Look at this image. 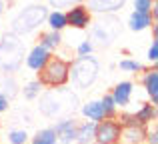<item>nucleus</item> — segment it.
<instances>
[{
	"mask_svg": "<svg viewBox=\"0 0 158 144\" xmlns=\"http://www.w3.org/2000/svg\"><path fill=\"white\" fill-rule=\"evenodd\" d=\"M36 100H38V112L44 118H50V120L70 116V114H74V110L80 104L76 94L70 88H64V86L42 90V94Z\"/></svg>",
	"mask_w": 158,
	"mask_h": 144,
	"instance_id": "nucleus-1",
	"label": "nucleus"
},
{
	"mask_svg": "<svg viewBox=\"0 0 158 144\" xmlns=\"http://www.w3.org/2000/svg\"><path fill=\"white\" fill-rule=\"evenodd\" d=\"M26 56V42L14 32H4L0 36V72L16 74L24 64Z\"/></svg>",
	"mask_w": 158,
	"mask_h": 144,
	"instance_id": "nucleus-2",
	"label": "nucleus"
},
{
	"mask_svg": "<svg viewBox=\"0 0 158 144\" xmlns=\"http://www.w3.org/2000/svg\"><path fill=\"white\" fill-rule=\"evenodd\" d=\"M120 34V20L116 14H96L88 26V40L94 48H108Z\"/></svg>",
	"mask_w": 158,
	"mask_h": 144,
	"instance_id": "nucleus-3",
	"label": "nucleus"
},
{
	"mask_svg": "<svg viewBox=\"0 0 158 144\" xmlns=\"http://www.w3.org/2000/svg\"><path fill=\"white\" fill-rule=\"evenodd\" d=\"M48 16V6L46 4H28L24 6L18 14L12 18L10 22V32H14L16 36H28L34 34L36 30L42 28V24L46 22Z\"/></svg>",
	"mask_w": 158,
	"mask_h": 144,
	"instance_id": "nucleus-4",
	"label": "nucleus"
},
{
	"mask_svg": "<svg viewBox=\"0 0 158 144\" xmlns=\"http://www.w3.org/2000/svg\"><path fill=\"white\" fill-rule=\"evenodd\" d=\"M98 76H100V62L96 56H76L70 60V78L74 88L78 90H88L96 84Z\"/></svg>",
	"mask_w": 158,
	"mask_h": 144,
	"instance_id": "nucleus-5",
	"label": "nucleus"
},
{
	"mask_svg": "<svg viewBox=\"0 0 158 144\" xmlns=\"http://www.w3.org/2000/svg\"><path fill=\"white\" fill-rule=\"evenodd\" d=\"M68 78H70V60L52 54L50 60L44 64V68L38 72L36 80L44 88H60V86L68 84Z\"/></svg>",
	"mask_w": 158,
	"mask_h": 144,
	"instance_id": "nucleus-6",
	"label": "nucleus"
},
{
	"mask_svg": "<svg viewBox=\"0 0 158 144\" xmlns=\"http://www.w3.org/2000/svg\"><path fill=\"white\" fill-rule=\"evenodd\" d=\"M122 126L118 120H110L104 118L96 124V132H94V144H118Z\"/></svg>",
	"mask_w": 158,
	"mask_h": 144,
	"instance_id": "nucleus-7",
	"label": "nucleus"
},
{
	"mask_svg": "<svg viewBox=\"0 0 158 144\" xmlns=\"http://www.w3.org/2000/svg\"><path fill=\"white\" fill-rule=\"evenodd\" d=\"M76 126H78V120L74 116H64L54 120L50 128L56 134L58 144H74L76 142Z\"/></svg>",
	"mask_w": 158,
	"mask_h": 144,
	"instance_id": "nucleus-8",
	"label": "nucleus"
},
{
	"mask_svg": "<svg viewBox=\"0 0 158 144\" xmlns=\"http://www.w3.org/2000/svg\"><path fill=\"white\" fill-rule=\"evenodd\" d=\"M64 14H66V26L74 28V30H86L92 22V12L86 8L84 2L64 10Z\"/></svg>",
	"mask_w": 158,
	"mask_h": 144,
	"instance_id": "nucleus-9",
	"label": "nucleus"
},
{
	"mask_svg": "<svg viewBox=\"0 0 158 144\" xmlns=\"http://www.w3.org/2000/svg\"><path fill=\"white\" fill-rule=\"evenodd\" d=\"M50 56H52V52H48L44 46H40V44L36 42L34 46L26 52V56H24V64H26V68H30L32 72L38 74L44 68V64L50 60Z\"/></svg>",
	"mask_w": 158,
	"mask_h": 144,
	"instance_id": "nucleus-10",
	"label": "nucleus"
},
{
	"mask_svg": "<svg viewBox=\"0 0 158 144\" xmlns=\"http://www.w3.org/2000/svg\"><path fill=\"white\" fill-rule=\"evenodd\" d=\"M128 0H86V8L92 14H116L126 6Z\"/></svg>",
	"mask_w": 158,
	"mask_h": 144,
	"instance_id": "nucleus-11",
	"label": "nucleus"
},
{
	"mask_svg": "<svg viewBox=\"0 0 158 144\" xmlns=\"http://www.w3.org/2000/svg\"><path fill=\"white\" fill-rule=\"evenodd\" d=\"M132 94H134V82L132 80H120L118 84L112 88L110 96H112V100L116 102L118 108H126L132 102Z\"/></svg>",
	"mask_w": 158,
	"mask_h": 144,
	"instance_id": "nucleus-12",
	"label": "nucleus"
},
{
	"mask_svg": "<svg viewBox=\"0 0 158 144\" xmlns=\"http://www.w3.org/2000/svg\"><path fill=\"white\" fill-rule=\"evenodd\" d=\"M142 86L146 90L148 98H150V104H158V68L152 66L148 70L142 72Z\"/></svg>",
	"mask_w": 158,
	"mask_h": 144,
	"instance_id": "nucleus-13",
	"label": "nucleus"
},
{
	"mask_svg": "<svg viewBox=\"0 0 158 144\" xmlns=\"http://www.w3.org/2000/svg\"><path fill=\"white\" fill-rule=\"evenodd\" d=\"M146 126L132 124V126H122L118 144H144V136H146Z\"/></svg>",
	"mask_w": 158,
	"mask_h": 144,
	"instance_id": "nucleus-14",
	"label": "nucleus"
},
{
	"mask_svg": "<svg viewBox=\"0 0 158 144\" xmlns=\"http://www.w3.org/2000/svg\"><path fill=\"white\" fill-rule=\"evenodd\" d=\"M80 114L84 116V120H90L94 124H98L100 120H104V110H102L100 100H88L80 106Z\"/></svg>",
	"mask_w": 158,
	"mask_h": 144,
	"instance_id": "nucleus-15",
	"label": "nucleus"
},
{
	"mask_svg": "<svg viewBox=\"0 0 158 144\" xmlns=\"http://www.w3.org/2000/svg\"><path fill=\"white\" fill-rule=\"evenodd\" d=\"M156 116H158V110H156L154 104H150V102H144V104H140V108L134 110L136 124L146 126V128H148V124L156 122Z\"/></svg>",
	"mask_w": 158,
	"mask_h": 144,
	"instance_id": "nucleus-16",
	"label": "nucleus"
},
{
	"mask_svg": "<svg viewBox=\"0 0 158 144\" xmlns=\"http://www.w3.org/2000/svg\"><path fill=\"white\" fill-rule=\"evenodd\" d=\"M152 22H156V20L152 18L150 14H144V12L132 10L130 16H128V28H130L132 32H142V30H146V28L152 26Z\"/></svg>",
	"mask_w": 158,
	"mask_h": 144,
	"instance_id": "nucleus-17",
	"label": "nucleus"
},
{
	"mask_svg": "<svg viewBox=\"0 0 158 144\" xmlns=\"http://www.w3.org/2000/svg\"><path fill=\"white\" fill-rule=\"evenodd\" d=\"M40 46H44L48 52H56L58 48L62 46V42H64V38H62V32H56V30H44V32H40Z\"/></svg>",
	"mask_w": 158,
	"mask_h": 144,
	"instance_id": "nucleus-18",
	"label": "nucleus"
},
{
	"mask_svg": "<svg viewBox=\"0 0 158 144\" xmlns=\"http://www.w3.org/2000/svg\"><path fill=\"white\" fill-rule=\"evenodd\" d=\"M94 132H96V124L90 120H82L76 126V142L74 144H88L94 142Z\"/></svg>",
	"mask_w": 158,
	"mask_h": 144,
	"instance_id": "nucleus-19",
	"label": "nucleus"
},
{
	"mask_svg": "<svg viewBox=\"0 0 158 144\" xmlns=\"http://www.w3.org/2000/svg\"><path fill=\"white\" fill-rule=\"evenodd\" d=\"M0 94L6 96L8 100H12L18 94V82H16L14 74H2L0 72Z\"/></svg>",
	"mask_w": 158,
	"mask_h": 144,
	"instance_id": "nucleus-20",
	"label": "nucleus"
},
{
	"mask_svg": "<svg viewBox=\"0 0 158 144\" xmlns=\"http://www.w3.org/2000/svg\"><path fill=\"white\" fill-rule=\"evenodd\" d=\"M48 24V30H56V32H62L66 26V14L64 10H48V16H46V22Z\"/></svg>",
	"mask_w": 158,
	"mask_h": 144,
	"instance_id": "nucleus-21",
	"label": "nucleus"
},
{
	"mask_svg": "<svg viewBox=\"0 0 158 144\" xmlns=\"http://www.w3.org/2000/svg\"><path fill=\"white\" fill-rule=\"evenodd\" d=\"M28 142L30 144H58V138H56V134H54V130L50 126H44V128L36 130Z\"/></svg>",
	"mask_w": 158,
	"mask_h": 144,
	"instance_id": "nucleus-22",
	"label": "nucleus"
},
{
	"mask_svg": "<svg viewBox=\"0 0 158 144\" xmlns=\"http://www.w3.org/2000/svg\"><path fill=\"white\" fill-rule=\"evenodd\" d=\"M100 104H102V110H104V118H110V120H116V118H118V106L112 100L110 92H106L104 96L100 98Z\"/></svg>",
	"mask_w": 158,
	"mask_h": 144,
	"instance_id": "nucleus-23",
	"label": "nucleus"
},
{
	"mask_svg": "<svg viewBox=\"0 0 158 144\" xmlns=\"http://www.w3.org/2000/svg\"><path fill=\"white\" fill-rule=\"evenodd\" d=\"M118 68L122 72H126V74H140V72L146 70V68H144V64L138 62L136 58H122L118 62Z\"/></svg>",
	"mask_w": 158,
	"mask_h": 144,
	"instance_id": "nucleus-24",
	"label": "nucleus"
},
{
	"mask_svg": "<svg viewBox=\"0 0 158 144\" xmlns=\"http://www.w3.org/2000/svg\"><path fill=\"white\" fill-rule=\"evenodd\" d=\"M42 90H44V86L34 78V80H30V82H26V84H24V88H22V96L26 98V100H36V98L42 94Z\"/></svg>",
	"mask_w": 158,
	"mask_h": 144,
	"instance_id": "nucleus-25",
	"label": "nucleus"
},
{
	"mask_svg": "<svg viewBox=\"0 0 158 144\" xmlns=\"http://www.w3.org/2000/svg\"><path fill=\"white\" fill-rule=\"evenodd\" d=\"M6 140L8 144H28L30 134L26 132V128H10L6 132Z\"/></svg>",
	"mask_w": 158,
	"mask_h": 144,
	"instance_id": "nucleus-26",
	"label": "nucleus"
},
{
	"mask_svg": "<svg viewBox=\"0 0 158 144\" xmlns=\"http://www.w3.org/2000/svg\"><path fill=\"white\" fill-rule=\"evenodd\" d=\"M84 0H48V6L52 10H68V8L76 6V4H82Z\"/></svg>",
	"mask_w": 158,
	"mask_h": 144,
	"instance_id": "nucleus-27",
	"label": "nucleus"
},
{
	"mask_svg": "<svg viewBox=\"0 0 158 144\" xmlns=\"http://www.w3.org/2000/svg\"><path fill=\"white\" fill-rule=\"evenodd\" d=\"M92 52H94V46H92V42H90L88 38H84V40L78 42V46H76V54L78 56H90Z\"/></svg>",
	"mask_w": 158,
	"mask_h": 144,
	"instance_id": "nucleus-28",
	"label": "nucleus"
},
{
	"mask_svg": "<svg viewBox=\"0 0 158 144\" xmlns=\"http://www.w3.org/2000/svg\"><path fill=\"white\" fill-rule=\"evenodd\" d=\"M152 6H154V0H134V10H136V12L150 14Z\"/></svg>",
	"mask_w": 158,
	"mask_h": 144,
	"instance_id": "nucleus-29",
	"label": "nucleus"
},
{
	"mask_svg": "<svg viewBox=\"0 0 158 144\" xmlns=\"http://www.w3.org/2000/svg\"><path fill=\"white\" fill-rule=\"evenodd\" d=\"M146 60L152 64V66H156V62H158V40H152V44L148 46Z\"/></svg>",
	"mask_w": 158,
	"mask_h": 144,
	"instance_id": "nucleus-30",
	"label": "nucleus"
},
{
	"mask_svg": "<svg viewBox=\"0 0 158 144\" xmlns=\"http://www.w3.org/2000/svg\"><path fill=\"white\" fill-rule=\"evenodd\" d=\"M144 144H158V130H146V136H144Z\"/></svg>",
	"mask_w": 158,
	"mask_h": 144,
	"instance_id": "nucleus-31",
	"label": "nucleus"
},
{
	"mask_svg": "<svg viewBox=\"0 0 158 144\" xmlns=\"http://www.w3.org/2000/svg\"><path fill=\"white\" fill-rule=\"evenodd\" d=\"M8 108H10V100H8L6 96H2V94H0V114H4Z\"/></svg>",
	"mask_w": 158,
	"mask_h": 144,
	"instance_id": "nucleus-32",
	"label": "nucleus"
},
{
	"mask_svg": "<svg viewBox=\"0 0 158 144\" xmlns=\"http://www.w3.org/2000/svg\"><path fill=\"white\" fill-rule=\"evenodd\" d=\"M152 40H158V20L156 22H152Z\"/></svg>",
	"mask_w": 158,
	"mask_h": 144,
	"instance_id": "nucleus-33",
	"label": "nucleus"
},
{
	"mask_svg": "<svg viewBox=\"0 0 158 144\" xmlns=\"http://www.w3.org/2000/svg\"><path fill=\"white\" fill-rule=\"evenodd\" d=\"M4 10H6V2H4V0H0V18L4 16Z\"/></svg>",
	"mask_w": 158,
	"mask_h": 144,
	"instance_id": "nucleus-34",
	"label": "nucleus"
},
{
	"mask_svg": "<svg viewBox=\"0 0 158 144\" xmlns=\"http://www.w3.org/2000/svg\"><path fill=\"white\" fill-rule=\"evenodd\" d=\"M4 2H12V0H4Z\"/></svg>",
	"mask_w": 158,
	"mask_h": 144,
	"instance_id": "nucleus-35",
	"label": "nucleus"
},
{
	"mask_svg": "<svg viewBox=\"0 0 158 144\" xmlns=\"http://www.w3.org/2000/svg\"><path fill=\"white\" fill-rule=\"evenodd\" d=\"M88 144H94V142H88Z\"/></svg>",
	"mask_w": 158,
	"mask_h": 144,
	"instance_id": "nucleus-36",
	"label": "nucleus"
},
{
	"mask_svg": "<svg viewBox=\"0 0 158 144\" xmlns=\"http://www.w3.org/2000/svg\"><path fill=\"white\" fill-rule=\"evenodd\" d=\"M154 2H156V0H154Z\"/></svg>",
	"mask_w": 158,
	"mask_h": 144,
	"instance_id": "nucleus-37",
	"label": "nucleus"
}]
</instances>
